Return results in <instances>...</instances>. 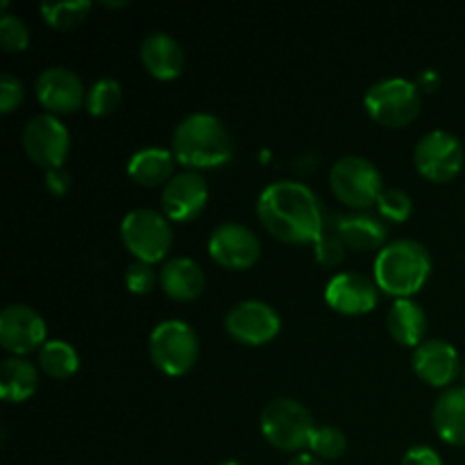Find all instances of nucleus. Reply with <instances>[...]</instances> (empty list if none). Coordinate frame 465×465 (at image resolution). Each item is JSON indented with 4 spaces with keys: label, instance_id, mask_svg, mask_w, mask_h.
<instances>
[{
    "label": "nucleus",
    "instance_id": "f257e3e1",
    "mask_svg": "<svg viewBox=\"0 0 465 465\" xmlns=\"http://www.w3.org/2000/svg\"><path fill=\"white\" fill-rule=\"evenodd\" d=\"M257 213L262 225L284 243H316L325 234L321 200L302 182L280 180L268 184L259 195Z\"/></svg>",
    "mask_w": 465,
    "mask_h": 465
},
{
    "label": "nucleus",
    "instance_id": "f03ea898",
    "mask_svg": "<svg viewBox=\"0 0 465 465\" xmlns=\"http://www.w3.org/2000/svg\"><path fill=\"white\" fill-rule=\"evenodd\" d=\"M173 154L189 171L225 166L234 157V139L218 116L189 114L173 132Z\"/></svg>",
    "mask_w": 465,
    "mask_h": 465
},
{
    "label": "nucleus",
    "instance_id": "7ed1b4c3",
    "mask_svg": "<svg viewBox=\"0 0 465 465\" xmlns=\"http://www.w3.org/2000/svg\"><path fill=\"white\" fill-rule=\"evenodd\" d=\"M431 275L430 250L411 239L384 245L375 259V282L380 291L395 300L411 298Z\"/></svg>",
    "mask_w": 465,
    "mask_h": 465
},
{
    "label": "nucleus",
    "instance_id": "20e7f679",
    "mask_svg": "<svg viewBox=\"0 0 465 465\" xmlns=\"http://www.w3.org/2000/svg\"><path fill=\"white\" fill-rule=\"evenodd\" d=\"M262 434L272 448L282 452H300L309 448L313 430L312 411L302 402L291 398H277L262 411Z\"/></svg>",
    "mask_w": 465,
    "mask_h": 465
},
{
    "label": "nucleus",
    "instance_id": "39448f33",
    "mask_svg": "<svg viewBox=\"0 0 465 465\" xmlns=\"http://www.w3.org/2000/svg\"><path fill=\"white\" fill-rule=\"evenodd\" d=\"M366 112L384 127H407L418 118L422 107L420 89L407 77H386L368 89Z\"/></svg>",
    "mask_w": 465,
    "mask_h": 465
},
{
    "label": "nucleus",
    "instance_id": "423d86ee",
    "mask_svg": "<svg viewBox=\"0 0 465 465\" xmlns=\"http://www.w3.org/2000/svg\"><path fill=\"white\" fill-rule=\"evenodd\" d=\"M150 359L171 377L186 375L195 366L200 341L193 327L184 321H163L150 334Z\"/></svg>",
    "mask_w": 465,
    "mask_h": 465
},
{
    "label": "nucleus",
    "instance_id": "0eeeda50",
    "mask_svg": "<svg viewBox=\"0 0 465 465\" xmlns=\"http://www.w3.org/2000/svg\"><path fill=\"white\" fill-rule=\"evenodd\" d=\"M121 239L136 262L153 266L171 252V221L154 209H132L121 223Z\"/></svg>",
    "mask_w": 465,
    "mask_h": 465
},
{
    "label": "nucleus",
    "instance_id": "6e6552de",
    "mask_svg": "<svg viewBox=\"0 0 465 465\" xmlns=\"http://www.w3.org/2000/svg\"><path fill=\"white\" fill-rule=\"evenodd\" d=\"M381 182L384 180H381L380 168L371 159L359 157V154L339 159L330 173V184L336 198L345 207H352L357 212H363V209H371L372 204H377L381 191H384Z\"/></svg>",
    "mask_w": 465,
    "mask_h": 465
},
{
    "label": "nucleus",
    "instance_id": "1a4fd4ad",
    "mask_svg": "<svg viewBox=\"0 0 465 465\" xmlns=\"http://www.w3.org/2000/svg\"><path fill=\"white\" fill-rule=\"evenodd\" d=\"M413 162L425 180L443 184L461 173L465 163L463 143L452 132L431 130L418 141L413 150Z\"/></svg>",
    "mask_w": 465,
    "mask_h": 465
},
{
    "label": "nucleus",
    "instance_id": "9d476101",
    "mask_svg": "<svg viewBox=\"0 0 465 465\" xmlns=\"http://www.w3.org/2000/svg\"><path fill=\"white\" fill-rule=\"evenodd\" d=\"M23 148L36 166L53 171L64 168L71 150V134L66 125L53 114H36L23 127Z\"/></svg>",
    "mask_w": 465,
    "mask_h": 465
},
{
    "label": "nucleus",
    "instance_id": "9b49d317",
    "mask_svg": "<svg viewBox=\"0 0 465 465\" xmlns=\"http://www.w3.org/2000/svg\"><path fill=\"white\" fill-rule=\"evenodd\" d=\"M225 330L243 345H266L280 334L282 318L275 307L262 300H243L225 316Z\"/></svg>",
    "mask_w": 465,
    "mask_h": 465
},
{
    "label": "nucleus",
    "instance_id": "f8f14e48",
    "mask_svg": "<svg viewBox=\"0 0 465 465\" xmlns=\"http://www.w3.org/2000/svg\"><path fill=\"white\" fill-rule=\"evenodd\" d=\"M209 254L218 266L245 271L257 263L262 243L250 227L241 223H223L209 236Z\"/></svg>",
    "mask_w": 465,
    "mask_h": 465
},
{
    "label": "nucleus",
    "instance_id": "ddd939ff",
    "mask_svg": "<svg viewBox=\"0 0 465 465\" xmlns=\"http://www.w3.org/2000/svg\"><path fill=\"white\" fill-rule=\"evenodd\" d=\"M45 341V321L27 304H9L0 313V345L14 357L41 350Z\"/></svg>",
    "mask_w": 465,
    "mask_h": 465
},
{
    "label": "nucleus",
    "instance_id": "4468645a",
    "mask_svg": "<svg viewBox=\"0 0 465 465\" xmlns=\"http://www.w3.org/2000/svg\"><path fill=\"white\" fill-rule=\"evenodd\" d=\"M36 98L48 114H73L86 103V89L80 75L66 66H50L36 77Z\"/></svg>",
    "mask_w": 465,
    "mask_h": 465
},
{
    "label": "nucleus",
    "instance_id": "2eb2a0df",
    "mask_svg": "<svg viewBox=\"0 0 465 465\" xmlns=\"http://www.w3.org/2000/svg\"><path fill=\"white\" fill-rule=\"evenodd\" d=\"M325 300L336 313L343 316H363L377 307L380 286L375 280L361 272H339L325 286Z\"/></svg>",
    "mask_w": 465,
    "mask_h": 465
},
{
    "label": "nucleus",
    "instance_id": "dca6fc26",
    "mask_svg": "<svg viewBox=\"0 0 465 465\" xmlns=\"http://www.w3.org/2000/svg\"><path fill=\"white\" fill-rule=\"evenodd\" d=\"M209 200V184L198 171L177 173L162 193L163 216L175 223H189L198 216Z\"/></svg>",
    "mask_w": 465,
    "mask_h": 465
},
{
    "label": "nucleus",
    "instance_id": "f3484780",
    "mask_svg": "<svg viewBox=\"0 0 465 465\" xmlns=\"http://www.w3.org/2000/svg\"><path fill=\"white\" fill-rule=\"evenodd\" d=\"M413 371L425 384L434 386V389H445L457 380L461 361H459V352L452 343L431 339L418 345L413 352Z\"/></svg>",
    "mask_w": 465,
    "mask_h": 465
},
{
    "label": "nucleus",
    "instance_id": "a211bd4d",
    "mask_svg": "<svg viewBox=\"0 0 465 465\" xmlns=\"http://www.w3.org/2000/svg\"><path fill=\"white\" fill-rule=\"evenodd\" d=\"M141 62L157 80H175L184 71V50L166 32H153L141 41Z\"/></svg>",
    "mask_w": 465,
    "mask_h": 465
},
{
    "label": "nucleus",
    "instance_id": "6ab92c4d",
    "mask_svg": "<svg viewBox=\"0 0 465 465\" xmlns=\"http://www.w3.org/2000/svg\"><path fill=\"white\" fill-rule=\"evenodd\" d=\"M159 286L177 302H191L204 291V272L191 257H173L159 271Z\"/></svg>",
    "mask_w": 465,
    "mask_h": 465
},
{
    "label": "nucleus",
    "instance_id": "aec40b11",
    "mask_svg": "<svg viewBox=\"0 0 465 465\" xmlns=\"http://www.w3.org/2000/svg\"><path fill=\"white\" fill-rule=\"evenodd\" d=\"M331 230H334V234H339L345 248L363 250V252L381 248L386 241V234H389L381 218L363 212L348 213V216H336L331 221Z\"/></svg>",
    "mask_w": 465,
    "mask_h": 465
},
{
    "label": "nucleus",
    "instance_id": "412c9836",
    "mask_svg": "<svg viewBox=\"0 0 465 465\" xmlns=\"http://www.w3.org/2000/svg\"><path fill=\"white\" fill-rule=\"evenodd\" d=\"M436 434L454 448H465V386L448 389L434 407Z\"/></svg>",
    "mask_w": 465,
    "mask_h": 465
},
{
    "label": "nucleus",
    "instance_id": "4be33fe9",
    "mask_svg": "<svg viewBox=\"0 0 465 465\" xmlns=\"http://www.w3.org/2000/svg\"><path fill=\"white\" fill-rule=\"evenodd\" d=\"M386 327H389V334L395 343L407 345V348H418V345H422V339H425L427 313L411 298L395 300L389 312V318H386Z\"/></svg>",
    "mask_w": 465,
    "mask_h": 465
},
{
    "label": "nucleus",
    "instance_id": "5701e85b",
    "mask_svg": "<svg viewBox=\"0 0 465 465\" xmlns=\"http://www.w3.org/2000/svg\"><path fill=\"white\" fill-rule=\"evenodd\" d=\"M175 162L173 150L143 148L132 154L130 163H127V175L141 186H166L175 177L173 175Z\"/></svg>",
    "mask_w": 465,
    "mask_h": 465
},
{
    "label": "nucleus",
    "instance_id": "b1692460",
    "mask_svg": "<svg viewBox=\"0 0 465 465\" xmlns=\"http://www.w3.org/2000/svg\"><path fill=\"white\" fill-rule=\"evenodd\" d=\"M39 386V371L25 357L5 359L0 366V395L5 402H25Z\"/></svg>",
    "mask_w": 465,
    "mask_h": 465
},
{
    "label": "nucleus",
    "instance_id": "393cba45",
    "mask_svg": "<svg viewBox=\"0 0 465 465\" xmlns=\"http://www.w3.org/2000/svg\"><path fill=\"white\" fill-rule=\"evenodd\" d=\"M39 368L54 380H68L80 368L77 350L66 341H48L39 350Z\"/></svg>",
    "mask_w": 465,
    "mask_h": 465
},
{
    "label": "nucleus",
    "instance_id": "a878e982",
    "mask_svg": "<svg viewBox=\"0 0 465 465\" xmlns=\"http://www.w3.org/2000/svg\"><path fill=\"white\" fill-rule=\"evenodd\" d=\"M91 12L89 0H64V3H44L41 5V14H44L45 23L54 30H73L80 23L86 21Z\"/></svg>",
    "mask_w": 465,
    "mask_h": 465
},
{
    "label": "nucleus",
    "instance_id": "bb28decb",
    "mask_svg": "<svg viewBox=\"0 0 465 465\" xmlns=\"http://www.w3.org/2000/svg\"><path fill=\"white\" fill-rule=\"evenodd\" d=\"M123 103V86L114 77H100L86 91V112L95 118L109 116Z\"/></svg>",
    "mask_w": 465,
    "mask_h": 465
},
{
    "label": "nucleus",
    "instance_id": "cd10ccee",
    "mask_svg": "<svg viewBox=\"0 0 465 465\" xmlns=\"http://www.w3.org/2000/svg\"><path fill=\"white\" fill-rule=\"evenodd\" d=\"M309 450L316 459H325V461H336L345 454L348 450V439H345L343 431L339 427L322 425L316 427L309 440Z\"/></svg>",
    "mask_w": 465,
    "mask_h": 465
},
{
    "label": "nucleus",
    "instance_id": "c85d7f7f",
    "mask_svg": "<svg viewBox=\"0 0 465 465\" xmlns=\"http://www.w3.org/2000/svg\"><path fill=\"white\" fill-rule=\"evenodd\" d=\"M380 216L391 223H404L413 212V203L407 191L402 189H384L377 200Z\"/></svg>",
    "mask_w": 465,
    "mask_h": 465
},
{
    "label": "nucleus",
    "instance_id": "c756f323",
    "mask_svg": "<svg viewBox=\"0 0 465 465\" xmlns=\"http://www.w3.org/2000/svg\"><path fill=\"white\" fill-rule=\"evenodd\" d=\"M30 44V27L14 14H3L0 18V45L7 53H21Z\"/></svg>",
    "mask_w": 465,
    "mask_h": 465
},
{
    "label": "nucleus",
    "instance_id": "7c9ffc66",
    "mask_svg": "<svg viewBox=\"0 0 465 465\" xmlns=\"http://www.w3.org/2000/svg\"><path fill=\"white\" fill-rule=\"evenodd\" d=\"M159 284V272L153 271L150 263L134 262L125 271V286L134 295H148Z\"/></svg>",
    "mask_w": 465,
    "mask_h": 465
},
{
    "label": "nucleus",
    "instance_id": "2f4dec72",
    "mask_svg": "<svg viewBox=\"0 0 465 465\" xmlns=\"http://www.w3.org/2000/svg\"><path fill=\"white\" fill-rule=\"evenodd\" d=\"M313 248H316L318 263H322V266L327 268L339 266L345 257V243L339 239V234H334V232H325V234L313 243Z\"/></svg>",
    "mask_w": 465,
    "mask_h": 465
},
{
    "label": "nucleus",
    "instance_id": "473e14b6",
    "mask_svg": "<svg viewBox=\"0 0 465 465\" xmlns=\"http://www.w3.org/2000/svg\"><path fill=\"white\" fill-rule=\"evenodd\" d=\"M23 84L18 77H14L12 73H3L0 75V112L12 114L18 104L23 103Z\"/></svg>",
    "mask_w": 465,
    "mask_h": 465
},
{
    "label": "nucleus",
    "instance_id": "72a5a7b5",
    "mask_svg": "<svg viewBox=\"0 0 465 465\" xmlns=\"http://www.w3.org/2000/svg\"><path fill=\"white\" fill-rule=\"evenodd\" d=\"M400 465H443V461H440V457L431 448H427V445H416V448H411L404 454L402 463Z\"/></svg>",
    "mask_w": 465,
    "mask_h": 465
},
{
    "label": "nucleus",
    "instance_id": "f704fd0d",
    "mask_svg": "<svg viewBox=\"0 0 465 465\" xmlns=\"http://www.w3.org/2000/svg\"><path fill=\"white\" fill-rule=\"evenodd\" d=\"M45 186L53 195H64L71 189V175H68L66 168H53V171H45Z\"/></svg>",
    "mask_w": 465,
    "mask_h": 465
},
{
    "label": "nucleus",
    "instance_id": "c9c22d12",
    "mask_svg": "<svg viewBox=\"0 0 465 465\" xmlns=\"http://www.w3.org/2000/svg\"><path fill=\"white\" fill-rule=\"evenodd\" d=\"M416 84L420 91H436V86H439V73L431 71V68L430 71H422Z\"/></svg>",
    "mask_w": 465,
    "mask_h": 465
},
{
    "label": "nucleus",
    "instance_id": "e433bc0d",
    "mask_svg": "<svg viewBox=\"0 0 465 465\" xmlns=\"http://www.w3.org/2000/svg\"><path fill=\"white\" fill-rule=\"evenodd\" d=\"M289 465H322V461L313 457V454H298V457L291 459Z\"/></svg>",
    "mask_w": 465,
    "mask_h": 465
},
{
    "label": "nucleus",
    "instance_id": "4c0bfd02",
    "mask_svg": "<svg viewBox=\"0 0 465 465\" xmlns=\"http://www.w3.org/2000/svg\"><path fill=\"white\" fill-rule=\"evenodd\" d=\"M221 465H243V463H239V461H223Z\"/></svg>",
    "mask_w": 465,
    "mask_h": 465
},
{
    "label": "nucleus",
    "instance_id": "58836bf2",
    "mask_svg": "<svg viewBox=\"0 0 465 465\" xmlns=\"http://www.w3.org/2000/svg\"><path fill=\"white\" fill-rule=\"evenodd\" d=\"M463 381H465V366H463ZM465 386V384H463Z\"/></svg>",
    "mask_w": 465,
    "mask_h": 465
}]
</instances>
